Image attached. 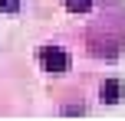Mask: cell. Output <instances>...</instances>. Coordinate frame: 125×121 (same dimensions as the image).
<instances>
[{"label": "cell", "mask_w": 125, "mask_h": 121, "mask_svg": "<svg viewBox=\"0 0 125 121\" xmlns=\"http://www.w3.org/2000/svg\"><path fill=\"white\" fill-rule=\"evenodd\" d=\"M40 65H43L46 72H53V75H59V72H69V65H73V59H69L66 49H59V46H43V49L36 52Z\"/></svg>", "instance_id": "6da1fadb"}, {"label": "cell", "mask_w": 125, "mask_h": 121, "mask_svg": "<svg viewBox=\"0 0 125 121\" xmlns=\"http://www.w3.org/2000/svg\"><path fill=\"white\" fill-rule=\"evenodd\" d=\"M122 95H125V89H122V82H119V79H109V82L102 85V102H105V105L122 102Z\"/></svg>", "instance_id": "7a4b0ae2"}, {"label": "cell", "mask_w": 125, "mask_h": 121, "mask_svg": "<svg viewBox=\"0 0 125 121\" xmlns=\"http://www.w3.org/2000/svg\"><path fill=\"white\" fill-rule=\"evenodd\" d=\"M66 3L69 13H89V7H92V0H62Z\"/></svg>", "instance_id": "3957f363"}, {"label": "cell", "mask_w": 125, "mask_h": 121, "mask_svg": "<svg viewBox=\"0 0 125 121\" xmlns=\"http://www.w3.org/2000/svg\"><path fill=\"white\" fill-rule=\"evenodd\" d=\"M0 10H3V13H17L20 10V0H0Z\"/></svg>", "instance_id": "277c9868"}]
</instances>
